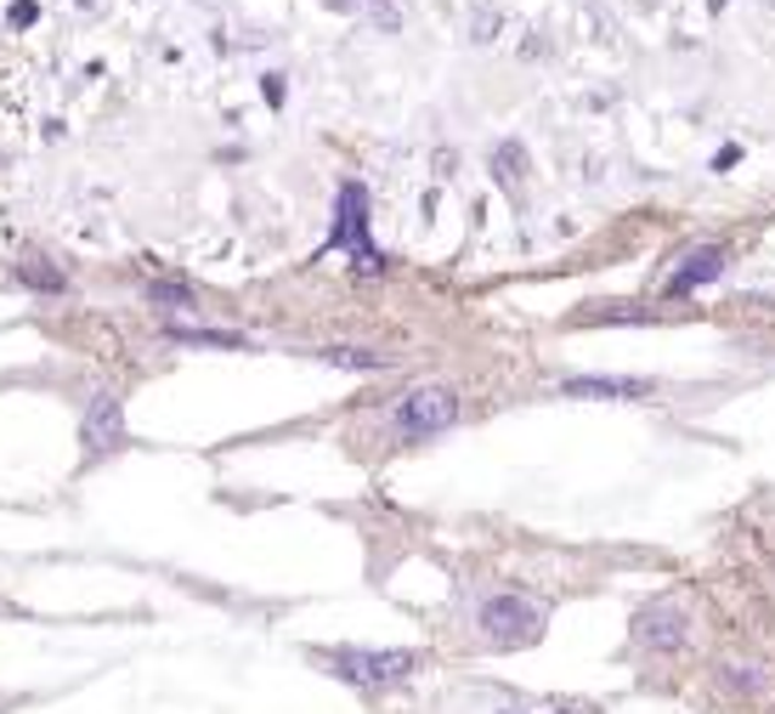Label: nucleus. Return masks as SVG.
Returning a JSON list of instances; mask_svg holds the SVG:
<instances>
[{"instance_id": "1", "label": "nucleus", "mask_w": 775, "mask_h": 714, "mask_svg": "<svg viewBox=\"0 0 775 714\" xmlns=\"http://www.w3.org/2000/svg\"><path fill=\"white\" fill-rule=\"evenodd\" d=\"M328 664L334 680H346V687H362V692H385V687H402L408 675H419V653L408 646H328L317 653Z\"/></svg>"}, {"instance_id": "2", "label": "nucleus", "mask_w": 775, "mask_h": 714, "mask_svg": "<svg viewBox=\"0 0 775 714\" xmlns=\"http://www.w3.org/2000/svg\"><path fill=\"white\" fill-rule=\"evenodd\" d=\"M459 414H464V403H459L453 385L425 380V385H408V392L396 398V408H391V431H396L402 442H425V437L453 431Z\"/></svg>"}, {"instance_id": "3", "label": "nucleus", "mask_w": 775, "mask_h": 714, "mask_svg": "<svg viewBox=\"0 0 775 714\" xmlns=\"http://www.w3.org/2000/svg\"><path fill=\"white\" fill-rule=\"evenodd\" d=\"M544 624H550V612L537 607L532 596H516V590L487 596V601L476 607V635H482V646H498V653L532 646L537 635H544Z\"/></svg>"}, {"instance_id": "4", "label": "nucleus", "mask_w": 775, "mask_h": 714, "mask_svg": "<svg viewBox=\"0 0 775 714\" xmlns=\"http://www.w3.org/2000/svg\"><path fill=\"white\" fill-rule=\"evenodd\" d=\"M80 442H85V460H91V465L125 448V403H119V392L96 385V392L85 398V414H80Z\"/></svg>"}, {"instance_id": "5", "label": "nucleus", "mask_w": 775, "mask_h": 714, "mask_svg": "<svg viewBox=\"0 0 775 714\" xmlns=\"http://www.w3.org/2000/svg\"><path fill=\"white\" fill-rule=\"evenodd\" d=\"M634 641L646 646L651 658H680L685 646H691V612H685L680 601H651V607H639Z\"/></svg>"}, {"instance_id": "6", "label": "nucleus", "mask_w": 775, "mask_h": 714, "mask_svg": "<svg viewBox=\"0 0 775 714\" xmlns=\"http://www.w3.org/2000/svg\"><path fill=\"white\" fill-rule=\"evenodd\" d=\"M334 250H351L362 273H380L385 255L368 244V193L357 182L340 187V216H334Z\"/></svg>"}, {"instance_id": "7", "label": "nucleus", "mask_w": 775, "mask_h": 714, "mask_svg": "<svg viewBox=\"0 0 775 714\" xmlns=\"http://www.w3.org/2000/svg\"><path fill=\"white\" fill-rule=\"evenodd\" d=\"M566 398H651V380H628V375H571L560 380Z\"/></svg>"}, {"instance_id": "8", "label": "nucleus", "mask_w": 775, "mask_h": 714, "mask_svg": "<svg viewBox=\"0 0 775 714\" xmlns=\"http://www.w3.org/2000/svg\"><path fill=\"white\" fill-rule=\"evenodd\" d=\"M719 273H725V250H719V244H702V250L685 255V267L668 278V296H685V289H696V284H707V278H719Z\"/></svg>"}, {"instance_id": "9", "label": "nucleus", "mask_w": 775, "mask_h": 714, "mask_svg": "<svg viewBox=\"0 0 775 714\" xmlns=\"http://www.w3.org/2000/svg\"><path fill=\"white\" fill-rule=\"evenodd\" d=\"M317 357H323V364H340V369H391V357L368 352V346H323Z\"/></svg>"}, {"instance_id": "10", "label": "nucleus", "mask_w": 775, "mask_h": 714, "mask_svg": "<svg viewBox=\"0 0 775 714\" xmlns=\"http://www.w3.org/2000/svg\"><path fill=\"white\" fill-rule=\"evenodd\" d=\"M148 301L164 312H193V289L187 284H148Z\"/></svg>"}, {"instance_id": "11", "label": "nucleus", "mask_w": 775, "mask_h": 714, "mask_svg": "<svg viewBox=\"0 0 775 714\" xmlns=\"http://www.w3.org/2000/svg\"><path fill=\"white\" fill-rule=\"evenodd\" d=\"M171 341H182V346H244V335H227V330H171Z\"/></svg>"}, {"instance_id": "12", "label": "nucleus", "mask_w": 775, "mask_h": 714, "mask_svg": "<svg viewBox=\"0 0 775 714\" xmlns=\"http://www.w3.org/2000/svg\"><path fill=\"white\" fill-rule=\"evenodd\" d=\"M719 675H725V687H736V692H748V698H753V692L764 687V675H759L753 664H719Z\"/></svg>"}, {"instance_id": "13", "label": "nucleus", "mask_w": 775, "mask_h": 714, "mask_svg": "<svg viewBox=\"0 0 775 714\" xmlns=\"http://www.w3.org/2000/svg\"><path fill=\"white\" fill-rule=\"evenodd\" d=\"M18 273H23V284H35V289H62V273H57V267H46L41 255H28V262H23Z\"/></svg>"}, {"instance_id": "14", "label": "nucleus", "mask_w": 775, "mask_h": 714, "mask_svg": "<svg viewBox=\"0 0 775 714\" xmlns=\"http://www.w3.org/2000/svg\"><path fill=\"white\" fill-rule=\"evenodd\" d=\"M498 714H589L583 703H560V698H550V703H516V709H498Z\"/></svg>"}, {"instance_id": "15", "label": "nucleus", "mask_w": 775, "mask_h": 714, "mask_svg": "<svg viewBox=\"0 0 775 714\" xmlns=\"http://www.w3.org/2000/svg\"><path fill=\"white\" fill-rule=\"evenodd\" d=\"M0 714H7V703H0Z\"/></svg>"}]
</instances>
